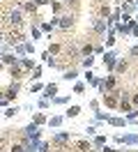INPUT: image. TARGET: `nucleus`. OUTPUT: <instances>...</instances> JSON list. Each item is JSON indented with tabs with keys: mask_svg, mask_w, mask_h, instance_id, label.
Listing matches in <instances>:
<instances>
[{
	"mask_svg": "<svg viewBox=\"0 0 138 152\" xmlns=\"http://www.w3.org/2000/svg\"><path fill=\"white\" fill-rule=\"evenodd\" d=\"M53 97H58V83H48V86H44V99H53Z\"/></svg>",
	"mask_w": 138,
	"mask_h": 152,
	"instance_id": "nucleus-11",
	"label": "nucleus"
},
{
	"mask_svg": "<svg viewBox=\"0 0 138 152\" xmlns=\"http://www.w3.org/2000/svg\"><path fill=\"white\" fill-rule=\"evenodd\" d=\"M51 102H48V99H44V97H42V99H39V102H37V108H39V111H46V108H51Z\"/></svg>",
	"mask_w": 138,
	"mask_h": 152,
	"instance_id": "nucleus-31",
	"label": "nucleus"
},
{
	"mask_svg": "<svg viewBox=\"0 0 138 152\" xmlns=\"http://www.w3.org/2000/svg\"><path fill=\"white\" fill-rule=\"evenodd\" d=\"M85 132H88V136H97V127H88Z\"/></svg>",
	"mask_w": 138,
	"mask_h": 152,
	"instance_id": "nucleus-46",
	"label": "nucleus"
},
{
	"mask_svg": "<svg viewBox=\"0 0 138 152\" xmlns=\"http://www.w3.org/2000/svg\"><path fill=\"white\" fill-rule=\"evenodd\" d=\"M108 120H110V113H104V111L94 113V122H108Z\"/></svg>",
	"mask_w": 138,
	"mask_h": 152,
	"instance_id": "nucleus-26",
	"label": "nucleus"
},
{
	"mask_svg": "<svg viewBox=\"0 0 138 152\" xmlns=\"http://www.w3.org/2000/svg\"><path fill=\"white\" fill-rule=\"evenodd\" d=\"M76 148H78V152H90L92 150V143L90 141H78V143H76Z\"/></svg>",
	"mask_w": 138,
	"mask_h": 152,
	"instance_id": "nucleus-27",
	"label": "nucleus"
},
{
	"mask_svg": "<svg viewBox=\"0 0 138 152\" xmlns=\"http://www.w3.org/2000/svg\"><path fill=\"white\" fill-rule=\"evenodd\" d=\"M106 141H108L106 136H101V134H97V136L92 138V148H97V150H101V148L106 145Z\"/></svg>",
	"mask_w": 138,
	"mask_h": 152,
	"instance_id": "nucleus-17",
	"label": "nucleus"
},
{
	"mask_svg": "<svg viewBox=\"0 0 138 152\" xmlns=\"http://www.w3.org/2000/svg\"><path fill=\"white\" fill-rule=\"evenodd\" d=\"M92 28H94V32H99V35H106L110 26L106 23V19H99V16H97V19L92 21Z\"/></svg>",
	"mask_w": 138,
	"mask_h": 152,
	"instance_id": "nucleus-7",
	"label": "nucleus"
},
{
	"mask_svg": "<svg viewBox=\"0 0 138 152\" xmlns=\"http://www.w3.org/2000/svg\"><path fill=\"white\" fill-rule=\"evenodd\" d=\"M7 72H9V76H12V81H21V78H23V74H26V69L21 67V62H18V65L7 67Z\"/></svg>",
	"mask_w": 138,
	"mask_h": 152,
	"instance_id": "nucleus-8",
	"label": "nucleus"
},
{
	"mask_svg": "<svg viewBox=\"0 0 138 152\" xmlns=\"http://www.w3.org/2000/svg\"><path fill=\"white\" fill-rule=\"evenodd\" d=\"M9 21H12L14 26H21V23H23V14H21V7H18L16 12H12V14H9Z\"/></svg>",
	"mask_w": 138,
	"mask_h": 152,
	"instance_id": "nucleus-18",
	"label": "nucleus"
},
{
	"mask_svg": "<svg viewBox=\"0 0 138 152\" xmlns=\"http://www.w3.org/2000/svg\"><path fill=\"white\" fill-rule=\"evenodd\" d=\"M92 65H94V58H92V56L81 58V69H92Z\"/></svg>",
	"mask_w": 138,
	"mask_h": 152,
	"instance_id": "nucleus-24",
	"label": "nucleus"
},
{
	"mask_svg": "<svg viewBox=\"0 0 138 152\" xmlns=\"http://www.w3.org/2000/svg\"><path fill=\"white\" fill-rule=\"evenodd\" d=\"M18 62H21V67H23V69H26V72H32V69H35L37 67V62L35 60H32V58H21V60H18Z\"/></svg>",
	"mask_w": 138,
	"mask_h": 152,
	"instance_id": "nucleus-16",
	"label": "nucleus"
},
{
	"mask_svg": "<svg viewBox=\"0 0 138 152\" xmlns=\"http://www.w3.org/2000/svg\"><path fill=\"white\" fill-rule=\"evenodd\" d=\"M32 122H35L37 127H42V124H46V122H48V118L44 115V111H39V113H35V115H32Z\"/></svg>",
	"mask_w": 138,
	"mask_h": 152,
	"instance_id": "nucleus-19",
	"label": "nucleus"
},
{
	"mask_svg": "<svg viewBox=\"0 0 138 152\" xmlns=\"http://www.w3.org/2000/svg\"><path fill=\"white\" fill-rule=\"evenodd\" d=\"M18 92H21V81H12V83H9V88L5 90V99H7L9 104H12V102L16 99Z\"/></svg>",
	"mask_w": 138,
	"mask_h": 152,
	"instance_id": "nucleus-5",
	"label": "nucleus"
},
{
	"mask_svg": "<svg viewBox=\"0 0 138 152\" xmlns=\"http://www.w3.org/2000/svg\"><path fill=\"white\" fill-rule=\"evenodd\" d=\"M92 53H97V56H104V46H101V44H97V46H94V51H92Z\"/></svg>",
	"mask_w": 138,
	"mask_h": 152,
	"instance_id": "nucleus-44",
	"label": "nucleus"
},
{
	"mask_svg": "<svg viewBox=\"0 0 138 152\" xmlns=\"http://www.w3.org/2000/svg\"><path fill=\"white\" fill-rule=\"evenodd\" d=\"M76 78H78V69H76V67H72V69H64L62 81H74V83H76Z\"/></svg>",
	"mask_w": 138,
	"mask_h": 152,
	"instance_id": "nucleus-15",
	"label": "nucleus"
},
{
	"mask_svg": "<svg viewBox=\"0 0 138 152\" xmlns=\"http://www.w3.org/2000/svg\"><path fill=\"white\" fill-rule=\"evenodd\" d=\"M129 69V62L127 60H118V65H115V72H113V74L118 76V74H122V72H127Z\"/></svg>",
	"mask_w": 138,
	"mask_h": 152,
	"instance_id": "nucleus-23",
	"label": "nucleus"
},
{
	"mask_svg": "<svg viewBox=\"0 0 138 152\" xmlns=\"http://www.w3.org/2000/svg\"><path fill=\"white\" fill-rule=\"evenodd\" d=\"M9 152H26V145H23V141L16 143V145H12V150H9Z\"/></svg>",
	"mask_w": 138,
	"mask_h": 152,
	"instance_id": "nucleus-39",
	"label": "nucleus"
},
{
	"mask_svg": "<svg viewBox=\"0 0 138 152\" xmlns=\"http://www.w3.org/2000/svg\"><path fill=\"white\" fill-rule=\"evenodd\" d=\"M72 102V95L67 97V95H62V97H53L51 99V104H58V106H62V104H69Z\"/></svg>",
	"mask_w": 138,
	"mask_h": 152,
	"instance_id": "nucleus-25",
	"label": "nucleus"
},
{
	"mask_svg": "<svg viewBox=\"0 0 138 152\" xmlns=\"http://www.w3.org/2000/svg\"><path fill=\"white\" fill-rule=\"evenodd\" d=\"M129 56H131V58H136V56H138V44H136V46H131V48H129Z\"/></svg>",
	"mask_w": 138,
	"mask_h": 152,
	"instance_id": "nucleus-45",
	"label": "nucleus"
},
{
	"mask_svg": "<svg viewBox=\"0 0 138 152\" xmlns=\"http://www.w3.org/2000/svg\"><path fill=\"white\" fill-rule=\"evenodd\" d=\"M110 16V7L108 5H101L99 7V19H108Z\"/></svg>",
	"mask_w": 138,
	"mask_h": 152,
	"instance_id": "nucleus-33",
	"label": "nucleus"
},
{
	"mask_svg": "<svg viewBox=\"0 0 138 152\" xmlns=\"http://www.w3.org/2000/svg\"><path fill=\"white\" fill-rule=\"evenodd\" d=\"M62 122H64V118H62V115H53V118L48 120V124H51V127H60Z\"/></svg>",
	"mask_w": 138,
	"mask_h": 152,
	"instance_id": "nucleus-32",
	"label": "nucleus"
},
{
	"mask_svg": "<svg viewBox=\"0 0 138 152\" xmlns=\"http://www.w3.org/2000/svg\"><path fill=\"white\" fill-rule=\"evenodd\" d=\"M118 53H115V51H104V67H106V69H108V74H113V72H115V65H118Z\"/></svg>",
	"mask_w": 138,
	"mask_h": 152,
	"instance_id": "nucleus-3",
	"label": "nucleus"
},
{
	"mask_svg": "<svg viewBox=\"0 0 138 152\" xmlns=\"http://www.w3.org/2000/svg\"><path fill=\"white\" fill-rule=\"evenodd\" d=\"M30 90H32V92H42V90H44V83H39V81H37V83H32Z\"/></svg>",
	"mask_w": 138,
	"mask_h": 152,
	"instance_id": "nucleus-41",
	"label": "nucleus"
},
{
	"mask_svg": "<svg viewBox=\"0 0 138 152\" xmlns=\"http://www.w3.org/2000/svg\"><path fill=\"white\" fill-rule=\"evenodd\" d=\"M0 46H2V35H0Z\"/></svg>",
	"mask_w": 138,
	"mask_h": 152,
	"instance_id": "nucleus-49",
	"label": "nucleus"
},
{
	"mask_svg": "<svg viewBox=\"0 0 138 152\" xmlns=\"http://www.w3.org/2000/svg\"><path fill=\"white\" fill-rule=\"evenodd\" d=\"M101 152H120V150H115V148H108V145H104V148H101Z\"/></svg>",
	"mask_w": 138,
	"mask_h": 152,
	"instance_id": "nucleus-48",
	"label": "nucleus"
},
{
	"mask_svg": "<svg viewBox=\"0 0 138 152\" xmlns=\"http://www.w3.org/2000/svg\"><path fill=\"white\" fill-rule=\"evenodd\" d=\"M115 88H118V76H115V74H108V76H104V78H99L97 90H99L101 95H108V92H113Z\"/></svg>",
	"mask_w": 138,
	"mask_h": 152,
	"instance_id": "nucleus-1",
	"label": "nucleus"
},
{
	"mask_svg": "<svg viewBox=\"0 0 138 152\" xmlns=\"http://www.w3.org/2000/svg\"><path fill=\"white\" fill-rule=\"evenodd\" d=\"M120 152H131V150H120Z\"/></svg>",
	"mask_w": 138,
	"mask_h": 152,
	"instance_id": "nucleus-50",
	"label": "nucleus"
},
{
	"mask_svg": "<svg viewBox=\"0 0 138 152\" xmlns=\"http://www.w3.org/2000/svg\"><path fill=\"white\" fill-rule=\"evenodd\" d=\"M23 138H28V141H42V132H39V127H37L35 122H30L23 127Z\"/></svg>",
	"mask_w": 138,
	"mask_h": 152,
	"instance_id": "nucleus-2",
	"label": "nucleus"
},
{
	"mask_svg": "<svg viewBox=\"0 0 138 152\" xmlns=\"http://www.w3.org/2000/svg\"><path fill=\"white\" fill-rule=\"evenodd\" d=\"M60 2H62V5H67V7H69V5H72V7H76V5H78V0H60Z\"/></svg>",
	"mask_w": 138,
	"mask_h": 152,
	"instance_id": "nucleus-43",
	"label": "nucleus"
},
{
	"mask_svg": "<svg viewBox=\"0 0 138 152\" xmlns=\"http://www.w3.org/2000/svg\"><path fill=\"white\" fill-rule=\"evenodd\" d=\"M83 78H85V83H88V86H92V88L99 86V76H94V72H92V69H85V72H83Z\"/></svg>",
	"mask_w": 138,
	"mask_h": 152,
	"instance_id": "nucleus-10",
	"label": "nucleus"
},
{
	"mask_svg": "<svg viewBox=\"0 0 138 152\" xmlns=\"http://www.w3.org/2000/svg\"><path fill=\"white\" fill-rule=\"evenodd\" d=\"M83 92H85V83H83V81H76V83H74V95H83Z\"/></svg>",
	"mask_w": 138,
	"mask_h": 152,
	"instance_id": "nucleus-30",
	"label": "nucleus"
},
{
	"mask_svg": "<svg viewBox=\"0 0 138 152\" xmlns=\"http://www.w3.org/2000/svg\"><path fill=\"white\" fill-rule=\"evenodd\" d=\"M74 14H62L60 19H58V28H62V30H67V28H72L74 26Z\"/></svg>",
	"mask_w": 138,
	"mask_h": 152,
	"instance_id": "nucleus-9",
	"label": "nucleus"
},
{
	"mask_svg": "<svg viewBox=\"0 0 138 152\" xmlns=\"http://www.w3.org/2000/svg\"><path fill=\"white\" fill-rule=\"evenodd\" d=\"M51 2H53V0H35L37 7H44V5H51Z\"/></svg>",
	"mask_w": 138,
	"mask_h": 152,
	"instance_id": "nucleus-42",
	"label": "nucleus"
},
{
	"mask_svg": "<svg viewBox=\"0 0 138 152\" xmlns=\"http://www.w3.org/2000/svg\"><path fill=\"white\" fill-rule=\"evenodd\" d=\"M18 111H21V106H16V104H9L7 108H5V113H2V115H5V118H14V115H16Z\"/></svg>",
	"mask_w": 138,
	"mask_h": 152,
	"instance_id": "nucleus-21",
	"label": "nucleus"
},
{
	"mask_svg": "<svg viewBox=\"0 0 138 152\" xmlns=\"http://www.w3.org/2000/svg\"><path fill=\"white\" fill-rule=\"evenodd\" d=\"M21 44H23V51H26V56H28V53H35V42H30V39H23Z\"/></svg>",
	"mask_w": 138,
	"mask_h": 152,
	"instance_id": "nucleus-28",
	"label": "nucleus"
},
{
	"mask_svg": "<svg viewBox=\"0 0 138 152\" xmlns=\"http://www.w3.org/2000/svg\"><path fill=\"white\" fill-rule=\"evenodd\" d=\"M30 30H32V42L42 37V28H39V23H32V28H30Z\"/></svg>",
	"mask_w": 138,
	"mask_h": 152,
	"instance_id": "nucleus-34",
	"label": "nucleus"
},
{
	"mask_svg": "<svg viewBox=\"0 0 138 152\" xmlns=\"http://www.w3.org/2000/svg\"><path fill=\"white\" fill-rule=\"evenodd\" d=\"M7 106H9V102L5 99V97H0V108H7Z\"/></svg>",
	"mask_w": 138,
	"mask_h": 152,
	"instance_id": "nucleus-47",
	"label": "nucleus"
},
{
	"mask_svg": "<svg viewBox=\"0 0 138 152\" xmlns=\"http://www.w3.org/2000/svg\"><path fill=\"white\" fill-rule=\"evenodd\" d=\"M113 141L118 145H138V134H118Z\"/></svg>",
	"mask_w": 138,
	"mask_h": 152,
	"instance_id": "nucleus-4",
	"label": "nucleus"
},
{
	"mask_svg": "<svg viewBox=\"0 0 138 152\" xmlns=\"http://www.w3.org/2000/svg\"><path fill=\"white\" fill-rule=\"evenodd\" d=\"M18 7H21V12H28V14L37 12V5H35V0H28V2H23V5H18Z\"/></svg>",
	"mask_w": 138,
	"mask_h": 152,
	"instance_id": "nucleus-20",
	"label": "nucleus"
},
{
	"mask_svg": "<svg viewBox=\"0 0 138 152\" xmlns=\"http://www.w3.org/2000/svg\"><path fill=\"white\" fill-rule=\"evenodd\" d=\"M60 48H62V46H60V44H55V42H53V44H51V46L46 48V51H48L51 56H55V53H60Z\"/></svg>",
	"mask_w": 138,
	"mask_h": 152,
	"instance_id": "nucleus-37",
	"label": "nucleus"
},
{
	"mask_svg": "<svg viewBox=\"0 0 138 152\" xmlns=\"http://www.w3.org/2000/svg\"><path fill=\"white\" fill-rule=\"evenodd\" d=\"M115 42H118V32H115V28H108V32H106V48H113Z\"/></svg>",
	"mask_w": 138,
	"mask_h": 152,
	"instance_id": "nucleus-12",
	"label": "nucleus"
},
{
	"mask_svg": "<svg viewBox=\"0 0 138 152\" xmlns=\"http://www.w3.org/2000/svg\"><path fill=\"white\" fill-rule=\"evenodd\" d=\"M72 141V134L69 132H58L53 134V138H51V145H64V143Z\"/></svg>",
	"mask_w": 138,
	"mask_h": 152,
	"instance_id": "nucleus-6",
	"label": "nucleus"
},
{
	"mask_svg": "<svg viewBox=\"0 0 138 152\" xmlns=\"http://www.w3.org/2000/svg\"><path fill=\"white\" fill-rule=\"evenodd\" d=\"M124 118H127V122H138V108H134V111H131V113H127Z\"/></svg>",
	"mask_w": 138,
	"mask_h": 152,
	"instance_id": "nucleus-36",
	"label": "nucleus"
},
{
	"mask_svg": "<svg viewBox=\"0 0 138 152\" xmlns=\"http://www.w3.org/2000/svg\"><path fill=\"white\" fill-rule=\"evenodd\" d=\"M90 111H92V113L99 111V99H92V102H90Z\"/></svg>",
	"mask_w": 138,
	"mask_h": 152,
	"instance_id": "nucleus-40",
	"label": "nucleus"
},
{
	"mask_svg": "<svg viewBox=\"0 0 138 152\" xmlns=\"http://www.w3.org/2000/svg\"><path fill=\"white\" fill-rule=\"evenodd\" d=\"M78 115H81V106H69V108H67V113H64V118H78Z\"/></svg>",
	"mask_w": 138,
	"mask_h": 152,
	"instance_id": "nucleus-22",
	"label": "nucleus"
},
{
	"mask_svg": "<svg viewBox=\"0 0 138 152\" xmlns=\"http://www.w3.org/2000/svg\"><path fill=\"white\" fill-rule=\"evenodd\" d=\"M48 150H51V141H39L37 152H48Z\"/></svg>",
	"mask_w": 138,
	"mask_h": 152,
	"instance_id": "nucleus-35",
	"label": "nucleus"
},
{
	"mask_svg": "<svg viewBox=\"0 0 138 152\" xmlns=\"http://www.w3.org/2000/svg\"><path fill=\"white\" fill-rule=\"evenodd\" d=\"M108 124L110 127H124V124H127V118H124V115H110Z\"/></svg>",
	"mask_w": 138,
	"mask_h": 152,
	"instance_id": "nucleus-14",
	"label": "nucleus"
},
{
	"mask_svg": "<svg viewBox=\"0 0 138 152\" xmlns=\"http://www.w3.org/2000/svg\"><path fill=\"white\" fill-rule=\"evenodd\" d=\"M51 5H53V14H55V16H60V14H62V7H64V5L60 2V0H53Z\"/></svg>",
	"mask_w": 138,
	"mask_h": 152,
	"instance_id": "nucleus-29",
	"label": "nucleus"
},
{
	"mask_svg": "<svg viewBox=\"0 0 138 152\" xmlns=\"http://www.w3.org/2000/svg\"><path fill=\"white\" fill-rule=\"evenodd\" d=\"M39 78H42V67L37 65L35 69H32V81H39Z\"/></svg>",
	"mask_w": 138,
	"mask_h": 152,
	"instance_id": "nucleus-38",
	"label": "nucleus"
},
{
	"mask_svg": "<svg viewBox=\"0 0 138 152\" xmlns=\"http://www.w3.org/2000/svg\"><path fill=\"white\" fill-rule=\"evenodd\" d=\"M0 60H2V62H5V67L18 65V58L14 56V53H2V56H0Z\"/></svg>",
	"mask_w": 138,
	"mask_h": 152,
	"instance_id": "nucleus-13",
	"label": "nucleus"
}]
</instances>
